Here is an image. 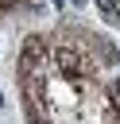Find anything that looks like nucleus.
I'll return each mask as SVG.
<instances>
[{"label":"nucleus","mask_w":120,"mask_h":124,"mask_svg":"<svg viewBox=\"0 0 120 124\" xmlns=\"http://www.w3.org/2000/svg\"><path fill=\"white\" fill-rule=\"evenodd\" d=\"M31 124H46V120H31Z\"/></svg>","instance_id":"7ed1b4c3"},{"label":"nucleus","mask_w":120,"mask_h":124,"mask_svg":"<svg viewBox=\"0 0 120 124\" xmlns=\"http://www.w3.org/2000/svg\"><path fill=\"white\" fill-rule=\"evenodd\" d=\"M112 97H116V101H120V78H116V81H112Z\"/></svg>","instance_id":"f03ea898"},{"label":"nucleus","mask_w":120,"mask_h":124,"mask_svg":"<svg viewBox=\"0 0 120 124\" xmlns=\"http://www.w3.org/2000/svg\"><path fill=\"white\" fill-rule=\"evenodd\" d=\"M0 105H4V97H0Z\"/></svg>","instance_id":"20e7f679"},{"label":"nucleus","mask_w":120,"mask_h":124,"mask_svg":"<svg viewBox=\"0 0 120 124\" xmlns=\"http://www.w3.org/2000/svg\"><path fill=\"white\" fill-rule=\"evenodd\" d=\"M50 66L62 74V78H89L97 66H93V58L85 54V50H77V46H58L54 54H50Z\"/></svg>","instance_id":"f257e3e1"}]
</instances>
